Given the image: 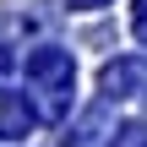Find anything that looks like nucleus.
Segmentation results:
<instances>
[{"mask_svg": "<svg viewBox=\"0 0 147 147\" xmlns=\"http://www.w3.org/2000/svg\"><path fill=\"white\" fill-rule=\"evenodd\" d=\"M76 5H104V0H76Z\"/></svg>", "mask_w": 147, "mask_h": 147, "instance_id": "1", "label": "nucleus"}]
</instances>
